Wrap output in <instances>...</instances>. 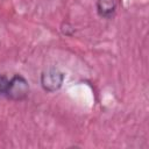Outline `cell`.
<instances>
[{"instance_id": "1", "label": "cell", "mask_w": 149, "mask_h": 149, "mask_svg": "<svg viewBox=\"0 0 149 149\" xmlns=\"http://www.w3.org/2000/svg\"><path fill=\"white\" fill-rule=\"evenodd\" d=\"M29 83L21 74H14L8 79L5 97L12 101H22L29 95Z\"/></svg>"}, {"instance_id": "2", "label": "cell", "mask_w": 149, "mask_h": 149, "mask_svg": "<svg viewBox=\"0 0 149 149\" xmlns=\"http://www.w3.org/2000/svg\"><path fill=\"white\" fill-rule=\"evenodd\" d=\"M40 81L45 92H56L63 85L64 73L56 68H49L42 72Z\"/></svg>"}, {"instance_id": "3", "label": "cell", "mask_w": 149, "mask_h": 149, "mask_svg": "<svg viewBox=\"0 0 149 149\" xmlns=\"http://www.w3.org/2000/svg\"><path fill=\"white\" fill-rule=\"evenodd\" d=\"M116 9V0H97V10L101 17L109 19Z\"/></svg>"}, {"instance_id": "4", "label": "cell", "mask_w": 149, "mask_h": 149, "mask_svg": "<svg viewBox=\"0 0 149 149\" xmlns=\"http://www.w3.org/2000/svg\"><path fill=\"white\" fill-rule=\"evenodd\" d=\"M7 84H8V78L0 73V95H5Z\"/></svg>"}]
</instances>
